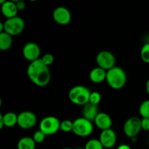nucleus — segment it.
I'll return each instance as SVG.
<instances>
[{
	"label": "nucleus",
	"mask_w": 149,
	"mask_h": 149,
	"mask_svg": "<svg viewBox=\"0 0 149 149\" xmlns=\"http://www.w3.org/2000/svg\"><path fill=\"white\" fill-rule=\"evenodd\" d=\"M26 73L31 81L37 87H46L50 82L51 74L49 67L42 62L41 58L30 63Z\"/></svg>",
	"instance_id": "1"
},
{
	"label": "nucleus",
	"mask_w": 149,
	"mask_h": 149,
	"mask_svg": "<svg viewBox=\"0 0 149 149\" xmlns=\"http://www.w3.org/2000/svg\"><path fill=\"white\" fill-rule=\"evenodd\" d=\"M127 77L125 70L119 66H114L107 71L106 81L111 88L121 90L126 84Z\"/></svg>",
	"instance_id": "2"
},
{
	"label": "nucleus",
	"mask_w": 149,
	"mask_h": 149,
	"mask_svg": "<svg viewBox=\"0 0 149 149\" xmlns=\"http://www.w3.org/2000/svg\"><path fill=\"white\" fill-rule=\"evenodd\" d=\"M91 91L84 85H76L68 91V97L70 101L74 105L83 106L90 101Z\"/></svg>",
	"instance_id": "3"
},
{
	"label": "nucleus",
	"mask_w": 149,
	"mask_h": 149,
	"mask_svg": "<svg viewBox=\"0 0 149 149\" xmlns=\"http://www.w3.org/2000/svg\"><path fill=\"white\" fill-rule=\"evenodd\" d=\"M94 126L93 122L84 117L77 118L73 121V130L74 135L81 138L88 137L93 133Z\"/></svg>",
	"instance_id": "4"
},
{
	"label": "nucleus",
	"mask_w": 149,
	"mask_h": 149,
	"mask_svg": "<svg viewBox=\"0 0 149 149\" xmlns=\"http://www.w3.org/2000/svg\"><path fill=\"white\" fill-rule=\"evenodd\" d=\"M4 32L9 33L12 36L20 35L25 29V21L22 17L15 16L12 18L6 19L4 22Z\"/></svg>",
	"instance_id": "5"
},
{
	"label": "nucleus",
	"mask_w": 149,
	"mask_h": 149,
	"mask_svg": "<svg viewBox=\"0 0 149 149\" xmlns=\"http://www.w3.org/2000/svg\"><path fill=\"white\" fill-rule=\"evenodd\" d=\"M61 121L55 116H47L41 120L39 130L47 136L52 135L60 130Z\"/></svg>",
	"instance_id": "6"
},
{
	"label": "nucleus",
	"mask_w": 149,
	"mask_h": 149,
	"mask_svg": "<svg viewBox=\"0 0 149 149\" xmlns=\"http://www.w3.org/2000/svg\"><path fill=\"white\" fill-rule=\"evenodd\" d=\"M116 58L111 52L109 50H102L97 54L95 58V62L97 66L109 71L113 68L116 64Z\"/></svg>",
	"instance_id": "7"
},
{
	"label": "nucleus",
	"mask_w": 149,
	"mask_h": 149,
	"mask_svg": "<svg viewBox=\"0 0 149 149\" xmlns=\"http://www.w3.org/2000/svg\"><path fill=\"white\" fill-rule=\"evenodd\" d=\"M141 128V119L138 116H132L125 121L123 126V131L127 138H131L138 136Z\"/></svg>",
	"instance_id": "8"
},
{
	"label": "nucleus",
	"mask_w": 149,
	"mask_h": 149,
	"mask_svg": "<svg viewBox=\"0 0 149 149\" xmlns=\"http://www.w3.org/2000/svg\"><path fill=\"white\" fill-rule=\"evenodd\" d=\"M37 122V117L33 112L23 111L17 114V126L22 130L32 129Z\"/></svg>",
	"instance_id": "9"
},
{
	"label": "nucleus",
	"mask_w": 149,
	"mask_h": 149,
	"mask_svg": "<svg viewBox=\"0 0 149 149\" xmlns=\"http://www.w3.org/2000/svg\"><path fill=\"white\" fill-rule=\"evenodd\" d=\"M23 55L26 60L30 63L37 61L41 58V49L35 42H28L23 46Z\"/></svg>",
	"instance_id": "10"
},
{
	"label": "nucleus",
	"mask_w": 149,
	"mask_h": 149,
	"mask_svg": "<svg viewBox=\"0 0 149 149\" xmlns=\"http://www.w3.org/2000/svg\"><path fill=\"white\" fill-rule=\"evenodd\" d=\"M52 17L55 23L58 24L61 26H66L71 23V13L66 7L60 6L53 10Z\"/></svg>",
	"instance_id": "11"
},
{
	"label": "nucleus",
	"mask_w": 149,
	"mask_h": 149,
	"mask_svg": "<svg viewBox=\"0 0 149 149\" xmlns=\"http://www.w3.org/2000/svg\"><path fill=\"white\" fill-rule=\"evenodd\" d=\"M99 140L104 148H111L115 146L117 141V135L115 131L111 128L101 131Z\"/></svg>",
	"instance_id": "12"
},
{
	"label": "nucleus",
	"mask_w": 149,
	"mask_h": 149,
	"mask_svg": "<svg viewBox=\"0 0 149 149\" xmlns=\"http://www.w3.org/2000/svg\"><path fill=\"white\" fill-rule=\"evenodd\" d=\"M96 127L98 128L101 131L111 128L112 119L111 116L105 112H100L95 120L93 121Z\"/></svg>",
	"instance_id": "13"
},
{
	"label": "nucleus",
	"mask_w": 149,
	"mask_h": 149,
	"mask_svg": "<svg viewBox=\"0 0 149 149\" xmlns=\"http://www.w3.org/2000/svg\"><path fill=\"white\" fill-rule=\"evenodd\" d=\"M17 125V114L14 112H7L5 113H0V129L4 127H13Z\"/></svg>",
	"instance_id": "14"
},
{
	"label": "nucleus",
	"mask_w": 149,
	"mask_h": 149,
	"mask_svg": "<svg viewBox=\"0 0 149 149\" xmlns=\"http://www.w3.org/2000/svg\"><path fill=\"white\" fill-rule=\"evenodd\" d=\"M1 13L6 17V19L12 18L17 16V13H18L16 3L10 0H7V1L1 4Z\"/></svg>",
	"instance_id": "15"
},
{
	"label": "nucleus",
	"mask_w": 149,
	"mask_h": 149,
	"mask_svg": "<svg viewBox=\"0 0 149 149\" xmlns=\"http://www.w3.org/2000/svg\"><path fill=\"white\" fill-rule=\"evenodd\" d=\"M106 74H107V71L97 66L90 71L89 78L93 83L100 84L106 81Z\"/></svg>",
	"instance_id": "16"
},
{
	"label": "nucleus",
	"mask_w": 149,
	"mask_h": 149,
	"mask_svg": "<svg viewBox=\"0 0 149 149\" xmlns=\"http://www.w3.org/2000/svg\"><path fill=\"white\" fill-rule=\"evenodd\" d=\"M82 116L88 120L93 122L100 112L98 110V106L87 103L82 106Z\"/></svg>",
	"instance_id": "17"
},
{
	"label": "nucleus",
	"mask_w": 149,
	"mask_h": 149,
	"mask_svg": "<svg viewBox=\"0 0 149 149\" xmlns=\"http://www.w3.org/2000/svg\"><path fill=\"white\" fill-rule=\"evenodd\" d=\"M13 36L6 32L0 33V49L7 51L12 47L13 44Z\"/></svg>",
	"instance_id": "18"
},
{
	"label": "nucleus",
	"mask_w": 149,
	"mask_h": 149,
	"mask_svg": "<svg viewBox=\"0 0 149 149\" xmlns=\"http://www.w3.org/2000/svg\"><path fill=\"white\" fill-rule=\"evenodd\" d=\"M36 143L31 137H23L17 143V149H35Z\"/></svg>",
	"instance_id": "19"
},
{
	"label": "nucleus",
	"mask_w": 149,
	"mask_h": 149,
	"mask_svg": "<svg viewBox=\"0 0 149 149\" xmlns=\"http://www.w3.org/2000/svg\"><path fill=\"white\" fill-rule=\"evenodd\" d=\"M84 149H104L102 143H100V140L93 138L90 139L86 143L84 146Z\"/></svg>",
	"instance_id": "20"
},
{
	"label": "nucleus",
	"mask_w": 149,
	"mask_h": 149,
	"mask_svg": "<svg viewBox=\"0 0 149 149\" xmlns=\"http://www.w3.org/2000/svg\"><path fill=\"white\" fill-rule=\"evenodd\" d=\"M139 113L142 118H149V99L144 100L140 105Z\"/></svg>",
	"instance_id": "21"
},
{
	"label": "nucleus",
	"mask_w": 149,
	"mask_h": 149,
	"mask_svg": "<svg viewBox=\"0 0 149 149\" xmlns=\"http://www.w3.org/2000/svg\"><path fill=\"white\" fill-rule=\"evenodd\" d=\"M141 58L145 63L149 64V43H146L143 45L140 52Z\"/></svg>",
	"instance_id": "22"
},
{
	"label": "nucleus",
	"mask_w": 149,
	"mask_h": 149,
	"mask_svg": "<svg viewBox=\"0 0 149 149\" xmlns=\"http://www.w3.org/2000/svg\"><path fill=\"white\" fill-rule=\"evenodd\" d=\"M60 130L64 132H70L73 130V121L69 119H64L61 121L60 125Z\"/></svg>",
	"instance_id": "23"
},
{
	"label": "nucleus",
	"mask_w": 149,
	"mask_h": 149,
	"mask_svg": "<svg viewBox=\"0 0 149 149\" xmlns=\"http://www.w3.org/2000/svg\"><path fill=\"white\" fill-rule=\"evenodd\" d=\"M100 101H101V95H100V93L97 91L91 92L89 103L98 106V104L100 103Z\"/></svg>",
	"instance_id": "24"
},
{
	"label": "nucleus",
	"mask_w": 149,
	"mask_h": 149,
	"mask_svg": "<svg viewBox=\"0 0 149 149\" xmlns=\"http://www.w3.org/2000/svg\"><path fill=\"white\" fill-rule=\"evenodd\" d=\"M47 135L44 133L43 132L39 130H36L34 133L33 134V136L32 138L33 139V141L36 142V143H42L45 141V138H46Z\"/></svg>",
	"instance_id": "25"
},
{
	"label": "nucleus",
	"mask_w": 149,
	"mask_h": 149,
	"mask_svg": "<svg viewBox=\"0 0 149 149\" xmlns=\"http://www.w3.org/2000/svg\"><path fill=\"white\" fill-rule=\"evenodd\" d=\"M41 60H42V61L45 64V65H47V66L49 67V65H52V63H54L55 58H54L52 54L45 53V55H43L41 57Z\"/></svg>",
	"instance_id": "26"
},
{
	"label": "nucleus",
	"mask_w": 149,
	"mask_h": 149,
	"mask_svg": "<svg viewBox=\"0 0 149 149\" xmlns=\"http://www.w3.org/2000/svg\"><path fill=\"white\" fill-rule=\"evenodd\" d=\"M141 128L144 131H149V118L141 119Z\"/></svg>",
	"instance_id": "27"
},
{
	"label": "nucleus",
	"mask_w": 149,
	"mask_h": 149,
	"mask_svg": "<svg viewBox=\"0 0 149 149\" xmlns=\"http://www.w3.org/2000/svg\"><path fill=\"white\" fill-rule=\"evenodd\" d=\"M16 5H17V10H18V11H23V10H24L25 9H26V3H25V1H23V0L17 1V2L16 3Z\"/></svg>",
	"instance_id": "28"
},
{
	"label": "nucleus",
	"mask_w": 149,
	"mask_h": 149,
	"mask_svg": "<svg viewBox=\"0 0 149 149\" xmlns=\"http://www.w3.org/2000/svg\"><path fill=\"white\" fill-rule=\"evenodd\" d=\"M116 149H132V148L129 145H127V144L123 143L119 145Z\"/></svg>",
	"instance_id": "29"
},
{
	"label": "nucleus",
	"mask_w": 149,
	"mask_h": 149,
	"mask_svg": "<svg viewBox=\"0 0 149 149\" xmlns=\"http://www.w3.org/2000/svg\"><path fill=\"white\" fill-rule=\"evenodd\" d=\"M146 91L147 94L149 95V79L147 80L146 83Z\"/></svg>",
	"instance_id": "30"
},
{
	"label": "nucleus",
	"mask_w": 149,
	"mask_h": 149,
	"mask_svg": "<svg viewBox=\"0 0 149 149\" xmlns=\"http://www.w3.org/2000/svg\"><path fill=\"white\" fill-rule=\"evenodd\" d=\"M7 1V0H0V4H2L3 3H4L5 1Z\"/></svg>",
	"instance_id": "31"
},
{
	"label": "nucleus",
	"mask_w": 149,
	"mask_h": 149,
	"mask_svg": "<svg viewBox=\"0 0 149 149\" xmlns=\"http://www.w3.org/2000/svg\"><path fill=\"white\" fill-rule=\"evenodd\" d=\"M10 1H13V2H15V3H17V1H21V0H10Z\"/></svg>",
	"instance_id": "32"
},
{
	"label": "nucleus",
	"mask_w": 149,
	"mask_h": 149,
	"mask_svg": "<svg viewBox=\"0 0 149 149\" xmlns=\"http://www.w3.org/2000/svg\"><path fill=\"white\" fill-rule=\"evenodd\" d=\"M62 149H71V148H68V147H65V148H62Z\"/></svg>",
	"instance_id": "33"
},
{
	"label": "nucleus",
	"mask_w": 149,
	"mask_h": 149,
	"mask_svg": "<svg viewBox=\"0 0 149 149\" xmlns=\"http://www.w3.org/2000/svg\"><path fill=\"white\" fill-rule=\"evenodd\" d=\"M29 1H36V0H29Z\"/></svg>",
	"instance_id": "34"
},
{
	"label": "nucleus",
	"mask_w": 149,
	"mask_h": 149,
	"mask_svg": "<svg viewBox=\"0 0 149 149\" xmlns=\"http://www.w3.org/2000/svg\"><path fill=\"white\" fill-rule=\"evenodd\" d=\"M76 149H84V148H76Z\"/></svg>",
	"instance_id": "35"
},
{
	"label": "nucleus",
	"mask_w": 149,
	"mask_h": 149,
	"mask_svg": "<svg viewBox=\"0 0 149 149\" xmlns=\"http://www.w3.org/2000/svg\"><path fill=\"white\" fill-rule=\"evenodd\" d=\"M148 146H149V141H148Z\"/></svg>",
	"instance_id": "36"
}]
</instances>
